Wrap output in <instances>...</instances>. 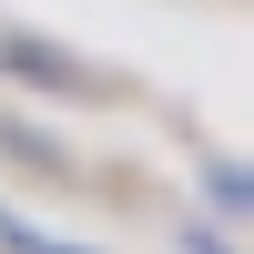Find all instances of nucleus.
I'll return each instance as SVG.
<instances>
[{
    "label": "nucleus",
    "instance_id": "1",
    "mask_svg": "<svg viewBox=\"0 0 254 254\" xmlns=\"http://www.w3.org/2000/svg\"><path fill=\"white\" fill-rule=\"evenodd\" d=\"M0 254H92V244H61V234H41V224L0 214Z\"/></svg>",
    "mask_w": 254,
    "mask_h": 254
}]
</instances>
